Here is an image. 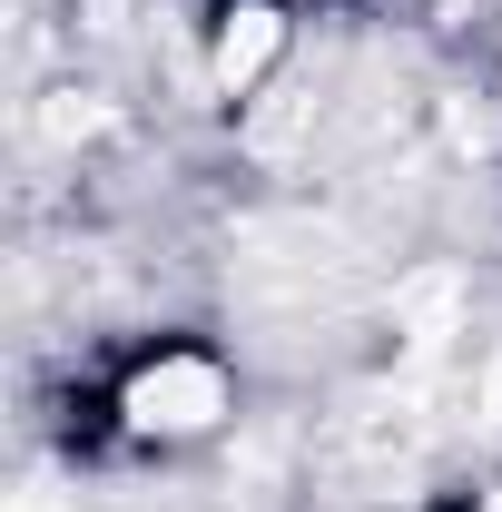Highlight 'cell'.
<instances>
[{
    "label": "cell",
    "instance_id": "obj_1",
    "mask_svg": "<svg viewBox=\"0 0 502 512\" xmlns=\"http://www.w3.org/2000/svg\"><path fill=\"white\" fill-rule=\"evenodd\" d=\"M138 404H148V424H178V434H188V424L217 414V375H207V365H158V375L138 384Z\"/></svg>",
    "mask_w": 502,
    "mask_h": 512
},
{
    "label": "cell",
    "instance_id": "obj_2",
    "mask_svg": "<svg viewBox=\"0 0 502 512\" xmlns=\"http://www.w3.org/2000/svg\"><path fill=\"white\" fill-rule=\"evenodd\" d=\"M266 50H276V20H266V10H237V20H227V40H217V79H227V89H247L256 69H266Z\"/></svg>",
    "mask_w": 502,
    "mask_h": 512
}]
</instances>
